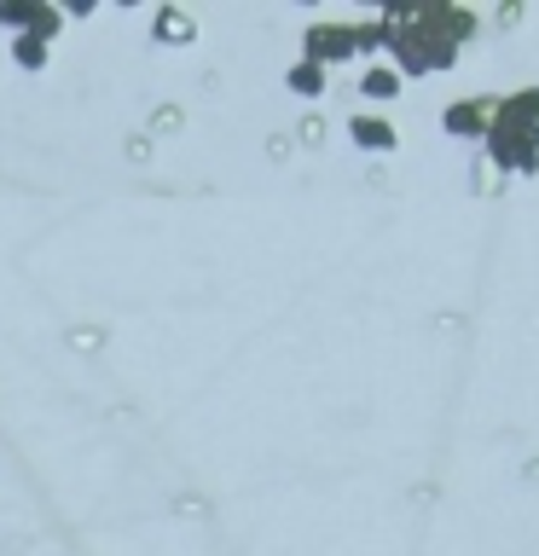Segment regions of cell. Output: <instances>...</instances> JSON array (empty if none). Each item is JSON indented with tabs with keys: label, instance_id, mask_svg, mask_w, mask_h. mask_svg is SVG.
Instances as JSON below:
<instances>
[{
	"label": "cell",
	"instance_id": "7",
	"mask_svg": "<svg viewBox=\"0 0 539 556\" xmlns=\"http://www.w3.org/2000/svg\"><path fill=\"white\" fill-rule=\"evenodd\" d=\"M285 87L296 99H325V87H330V70H319V64H308V59H296L290 70H285Z\"/></svg>",
	"mask_w": 539,
	"mask_h": 556
},
{
	"label": "cell",
	"instance_id": "10",
	"mask_svg": "<svg viewBox=\"0 0 539 556\" xmlns=\"http://www.w3.org/2000/svg\"><path fill=\"white\" fill-rule=\"evenodd\" d=\"M156 35H163V41H191V17L186 12H156Z\"/></svg>",
	"mask_w": 539,
	"mask_h": 556
},
{
	"label": "cell",
	"instance_id": "3",
	"mask_svg": "<svg viewBox=\"0 0 539 556\" xmlns=\"http://www.w3.org/2000/svg\"><path fill=\"white\" fill-rule=\"evenodd\" d=\"M493 116H499V99L469 93V99H452L441 111V128L452 139H487V134H493Z\"/></svg>",
	"mask_w": 539,
	"mask_h": 556
},
{
	"label": "cell",
	"instance_id": "8",
	"mask_svg": "<svg viewBox=\"0 0 539 556\" xmlns=\"http://www.w3.org/2000/svg\"><path fill=\"white\" fill-rule=\"evenodd\" d=\"M12 64L29 70V76H41V70L52 64V47L35 41V35H12Z\"/></svg>",
	"mask_w": 539,
	"mask_h": 556
},
{
	"label": "cell",
	"instance_id": "1",
	"mask_svg": "<svg viewBox=\"0 0 539 556\" xmlns=\"http://www.w3.org/2000/svg\"><path fill=\"white\" fill-rule=\"evenodd\" d=\"M487 156H493V168H504V174H539V134L493 122V134H487Z\"/></svg>",
	"mask_w": 539,
	"mask_h": 556
},
{
	"label": "cell",
	"instance_id": "5",
	"mask_svg": "<svg viewBox=\"0 0 539 556\" xmlns=\"http://www.w3.org/2000/svg\"><path fill=\"white\" fill-rule=\"evenodd\" d=\"M493 122H504V128H534V134H539V87H516V93H504Z\"/></svg>",
	"mask_w": 539,
	"mask_h": 556
},
{
	"label": "cell",
	"instance_id": "4",
	"mask_svg": "<svg viewBox=\"0 0 539 556\" xmlns=\"http://www.w3.org/2000/svg\"><path fill=\"white\" fill-rule=\"evenodd\" d=\"M348 139H354L360 151H372V156H389L400 146V128L389 116H377V111H354L348 116Z\"/></svg>",
	"mask_w": 539,
	"mask_h": 556
},
{
	"label": "cell",
	"instance_id": "6",
	"mask_svg": "<svg viewBox=\"0 0 539 556\" xmlns=\"http://www.w3.org/2000/svg\"><path fill=\"white\" fill-rule=\"evenodd\" d=\"M400 87H406V76H400L394 64H365V70H360V93H365V104H394Z\"/></svg>",
	"mask_w": 539,
	"mask_h": 556
},
{
	"label": "cell",
	"instance_id": "9",
	"mask_svg": "<svg viewBox=\"0 0 539 556\" xmlns=\"http://www.w3.org/2000/svg\"><path fill=\"white\" fill-rule=\"evenodd\" d=\"M59 29H64V12L59 7H47V0H29V29L24 35H35V41H59Z\"/></svg>",
	"mask_w": 539,
	"mask_h": 556
},
{
	"label": "cell",
	"instance_id": "11",
	"mask_svg": "<svg viewBox=\"0 0 539 556\" xmlns=\"http://www.w3.org/2000/svg\"><path fill=\"white\" fill-rule=\"evenodd\" d=\"M0 24L24 35V29H29V0H0Z\"/></svg>",
	"mask_w": 539,
	"mask_h": 556
},
{
	"label": "cell",
	"instance_id": "2",
	"mask_svg": "<svg viewBox=\"0 0 539 556\" xmlns=\"http://www.w3.org/2000/svg\"><path fill=\"white\" fill-rule=\"evenodd\" d=\"M360 52V35H354V24H313L308 35H302V59L308 64H319V70H330V64H348Z\"/></svg>",
	"mask_w": 539,
	"mask_h": 556
}]
</instances>
